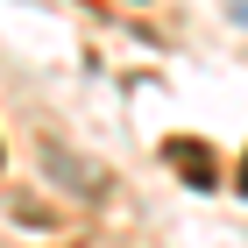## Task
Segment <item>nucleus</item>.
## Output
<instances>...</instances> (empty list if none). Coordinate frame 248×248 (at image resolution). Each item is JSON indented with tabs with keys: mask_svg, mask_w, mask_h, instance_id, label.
<instances>
[{
	"mask_svg": "<svg viewBox=\"0 0 248 248\" xmlns=\"http://www.w3.org/2000/svg\"><path fill=\"white\" fill-rule=\"evenodd\" d=\"M163 156H170L191 185H220V170H213V149H206V142H163Z\"/></svg>",
	"mask_w": 248,
	"mask_h": 248,
	"instance_id": "nucleus-1",
	"label": "nucleus"
}]
</instances>
